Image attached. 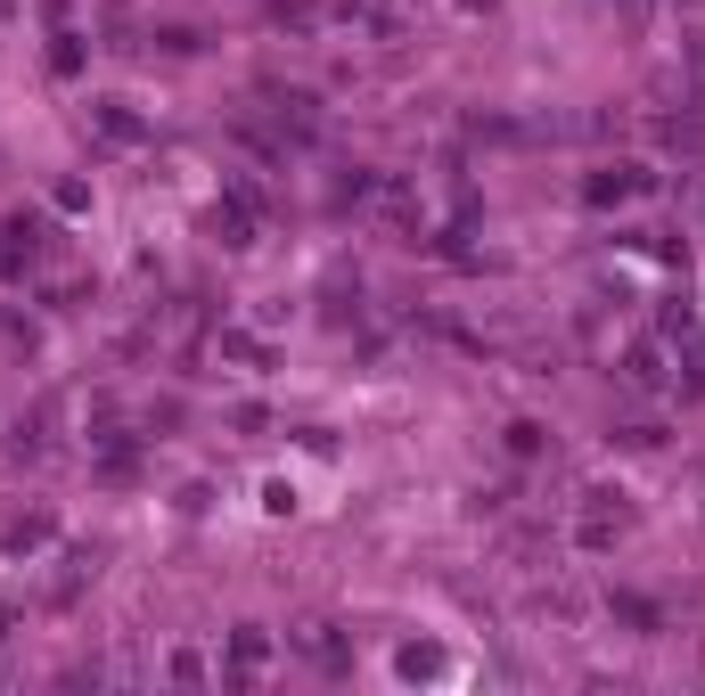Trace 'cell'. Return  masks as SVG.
I'll return each instance as SVG.
<instances>
[{
  "label": "cell",
  "instance_id": "cell-5",
  "mask_svg": "<svg viewBox=\"0 0 705 696\" xmlns=\"http://www.w3.org/2000/svg\"><path fill=\"white\" fill-rule=\"evenodd\" d=\"M50 66H58V74H74V66H82V41H74V33H58V50H50Z\"/></svg>",
  "mask_w": 705,
  "mask_h": 696
},
{
  "label": "cell",
  "instance_id": "cell-1",
  "mask_svg": "<svg viewBox=\"0 0 705 696\" xmlns=\"http://www.w3.org/2000/svg\"><path fill=\"white\" fill-rule=\"evenodd\" d=\"M640 188H656V173H640V164H607V173H591L583 197L591 205H624V197H640Z\"/></svg>",
  "mask_w": 705,
  "mask_h": 696
},
{
  "label": "cell",
  "instance_id": "cell-2",
  "mask_svg": "<svg viewBox=\"0 0 705 696\" xmlns=\"http://www.w3.org/2000/svg\"><path fill=\"white\" fill-rule=\"evenodd\" d=\"M624 386H632V393H665V352H656V345H632Z\"/></svg>",
  "mask_w": 705,
  "mask_h": 696
},
{
  "label": "cell",
  "instance_id": "cell-4",
  "mask_svg": "<svg viewBox=\"0 0 705 696\" xmlns=\"http://www.w3.org/2000/svg\"><path fill=\"white\" fill-rule=\"evenodd\" d=\"M542 451H550V434L533 427V418H517L509 427V459H542Z\"/></svg>",
  "mask_w": 705,
  "mask_h": 696
},
{
  "label": "cell",
  "instance_id": "cell-6",
  "mask_svg": "<svg viewBox=\"0 0 705 696\" xmlns=\"http://www.w3.org/2000/svg\"><path fill=\"white\" fill-rule=\"evenodd\" d=\"M231 656H238V672H255V664H263V631H238V647H231Z\"/></svg>",
  "mask_w": 705,
  "mask_h": 696
},
{
  "label": "cell",
  "instance_id": "cell-7",
  "mask_svg": "<svg viewBox=\"0 0 705 696\" xmlns=\"http://www.w3.org/2000/svg\"><path fill=\"white\" fill-rule=\"evenodd\" d=\"M468 9H492V0H468Z\"/></svg>",
  "mask_w": 705,
  "mask_h": 696
},
{
  "label": "cell",
  "instance_id": "cell-3",
  "mask_svg": "<svg viewBox=\"0 0 705 696\" xmlns=\"http://www.w3.org/2000/svg\"><path fill=\"white\" fill-rule=\"evenodd\" d=\"M91 123H99V132H108L115 147H132V140H140V115H123V99H91Z\"/></svg>",
  "mask_w": 705,
  "mask_h": 696
}]
</instances>
